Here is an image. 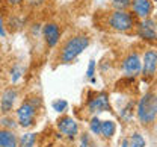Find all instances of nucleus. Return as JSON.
Instances as JSON below:
<instances>
[{"instance_id":"obj_8","label":"nucleus","mask_w":157,"mask_h":147,"mask_svg":"<svg viewBox=\"0 0 157 147\" xmlns=\"http://www.w3.org/2000/svg\"><path fill=\"white\" fill-rule=\"evenodd\" d=\"M156 67H157V53L156 50H148L144 56V76L147 77H153L156 73Z\"/></svg>"},{"instance_id":"obj_11","label":"nucleus","mask_w":157,"mask_h":147,"mask_svg":"<svg viewBox=\"0 0 157 147\" xmlns=\"http://www.w3.org/2000/svg\"><path fill=\"white\" fill-rule=\"evenodd\" d=\"M110 108L109 105V99L106 94H98L97 97L91 99L88 103V109L91 112H101V111H107Z\"/></svg>"},{"instance_id":"obj_2","label":"nucleus","mask_w":157,"mask_h":147,"mask_svg":"<svg viewBox=\"0 0 157 147\" xmlns=\"http://www.w3.org/2000/svg\"><path fill=\"white\" fill-rule=\"evenodd\" d=\"M157 115V99H156V93L150 91L147 93L137 106V117H139V121L142 125H151L154 120H156Z\"/></svg>"},{"instance_id":"obj_12","label":"nucleus","mask_w":157,"mask_h":147,"mask_svg":"<svg viewBox=\"0 0 157 147\" xmlns=\"http://www.w3.org/2000/svg\"><path fill=\"white\" fill-rule=\"evenodd\" d=\"M15 99H17V91L12 89V88L6 89V91L3 93V96H2V102H0L2 111H3V112H9V111L12 109V106H14Z\"/></svg>"},{"instance_id":"obj_20","label":"nucleus","mask_w":157,"mask_h":147,"mask_svg":"<svg viewBox=\"0 0 157 147\" xmlns=\"http://www.w3.org/2000/svg\"><path fill=\"white\" fill-rule=\"evenodd\" d=\"M94 71H95V61H91V62H89V67H88V76L92 77V76H94Z\"/></svg>"},{"instance_id":"obj_4","label":"nucleus","mask_w":157,"mask_h":147,"mask_svg":"<svg viewBox=\"0 0 157 147\" xmlns=\"http://www.w3.org/2000/svg\"><path fill=\"white\" fill-rule=\"evenodd\" d=\"M39 108V99H29L24 100L21 106L17 111V117H18V123L20 126L23 127H29L36 118V112Z\"/></svg>"},{"instance_id":"obj_24","label":"nucleus","mask_w":157,"mask_h":147,"mask_svg":"<svg viewBox=\"0 0 157 147\" xmlns=\"http://www.w3.org/2000/svg\"><path fill=\"white\" fill-rule=\"evenodd\" d=\"M21 2H23V0H8L9 5H20Z\"/></svg>"},{"instance_id":"obj_10","label":"nucleus","mask_w":157,"mask_h":147,"mask_svg":"<svg viewBox=\"0 0 157 147\" xmlns=\"http://www.w3.org/2000/svg\"><path fill=\"white\" fill-rule=\"evenodd\" d=\"M58 127L60 133L67 135L68 138H74L77 135V123L71 117H62L58 121Z\"/></svg>"},{"instance_id":"obj_17","label":"nucleus","mask_w":157,"mask_h":147,"mask_svg":"<svg viewBox=\"0 0 157 147\" xmlns=\"http://www.w3.org/2000/svg\"><path fill=\"white\" fill-rule=\"evenodd\" d=\"M130 3H132V0H112V5L118 9H125L130 6Z\"/></svg>"},{"instance_id":"obj_25","label":"nucleus","mask_w":157,"mask_h":147,"mask_svg":"<svg viewBox=\"0 0 157 147\" xmlns=\"http://www.w3.org/2000/svg\"><path fill=\"white\" fill-rule=\"evenodd\" d=\"M122 147H128V143H127V141H125V143H124V144H122Z\"/></svg>"},{"instance_id":"obj_26","label":"nucleus","mask_w":157,"mask_h":147,"mask_svg":"<svg viewBox=\"0 0 157 147\" xmlns=\"http://www.w3.org/2000/svg\"><path fill=\"white\" fill-rule=\"evenodd\" d=\"M0 18H2V9H0Z\"/></svg>"},{"instance_id":"obj_23","label":"nucleus","mask_w":157,"mask_h":147,"mask_svg":"<svg viewBox=\"0 0 157 147\" xmlns=\"http://www.w3.org/2000/svg\"><path fill=\"white\" fill-rule=\"evenodd\" d=\"M89 144H88V137L86 135H83L82 137V147H88Z\"/></svg>"},{"instance_id":"obj_19","label":"nucleus","mask_w":157,"mask_h":147,"mask_svg":"<svg viewBox=\"0 0 157 147\" xmlns=\"http://www.w3.org/2000/svg\"><path fill=\"white\" fill-rule=\"evenodd\" d=\"M100 126H101V121L98 120L97 117H94V118L91 120V130H92L94 133L100 135Z\"/></svg>"},{"instance_id":"obj_16","label":"nucleus","mask_w":157,"mask_h":147,"mask_svg":"<svg viewBox=\"0 0 157 147\" xmlns=\"http://www.w3.org/2000/svg\"><path fill=\"white\" fill-rule=\"evenodd\" d=\"M128 146H130V147H144V146H145V141H144V138H142L139 133H133Z\"/></svg>"},{"instance_id":"obj_14","label":"nucleus","mask_w":157,"mask_h":147,"mask_svg":"<svg viewBox=\"0 0 157 147\" xmlns=\"http://www.w3.org/2000/svg\"><path fill=\"white\" fill-rule=\"evenodd\" d=\"M117 130V126L113 121H101V126H100V133H103V137L106 138H110Z\"/></svg>"},{"instance_id":"obj_22","label":"nucleus","mask_w":157,"mask_h":147,"mask_svg":"<svg viewBox=\"0 0 157 147\" xmlns=\"http://www.w3.org/2000/svg\"><path fill=\"white\" fill-rule=\"evenodd\" d=\"M42 2H44V0H29V3H30L32 6H38V5H42Z\"/></svg>"},{"instance_id":"obj_3","label":"nucleus","mask_w":157,"mask_h":147,"mask_svg":"<svg viewBox=\"0 0 157 147\" xmlns=\"http://www.w3.org/2000/svg\"><path fill=\"white\" fill-rule=\"evenodd\" d=\"M107 24L117 32H130L135 27V18L125 9H117L107 15Z\"/></svg>"},{"instance_id":"obj_18","label":"nucleus","mask_w":157,"mask_h":147,"mask_svg":"<svg viewBox=\"0 0 157 147\" xmlns=\"http://www.w3.org/2000/svg\"><path fill=\"white\" fill-rule=\"evenodd\" d=\"M67 106H68V102H67V100H60V99H59V100H55V102H53V108H55L58 112L65 111Z\"/></svg>"},{"instance_id":"obj_13","label":"nucleus","mask_w":157,"mask_h":147,"mask_svg":"<svg viewBox=\"0 0 157 147\" xmlns=\"http://www.w3.org/2000/svg\"><path fill=\"white\" fill-rule=\"evenodd\" d=\"M0 147H18V140L11 130H0Z\"/></svg>"},{"instance_id":"obj_7","label":"nucleus","mask_w":157,"mask_h":147,"mask_svg":"<svg viewBox=\"0 0 157 147\" xmlns=\"http://www.w3.org/2000/svg\"><path fill=\"white\" fill-rule=\"evenodd\" d=\"M137 34L139 37H142L144 40L148 41H156V21L148 18H144V21L139 24L137 27Z\"/></svg>"},{"instance_id":"obj_5","label":"nucleus","mask_w":157,"mask_h":147,"mask_svg":"<svg viewBox=\"0 0 157 147\" xmlns=\"http://www.w3.org/2000/svg\"><path fill=\"white\" fill-rule=\"evenodd\" d=\"M42 37L47 42L48 49H53L56 44L59 42V38H60V27H59L58 23H47L42 29Z\"/></svg>"},{"instance_id":"obj_6","label":"nucleus","mask_w":157,"mask_h":147,"mask_svg":"<svg viewBox=\"0 0 157 147\" xmlns=\"http://www.w3.org/2000/svg\"><path fill=\"white\" fill-rule=\"evenodd\" d=\"M142 70L140 58L137 53H130L122 62V73L125 76H137Z\"/></svg>"},{"instance_id":"obj_21","label":"nucleus","mask_w":157,"mask_h":147,"mask_svg":"<svg viewBox=\"0 0 157 147\" xmlns=\"http://www.w3.org/2000/svg\"><path fill=\"white\" fill-rule=\"evenodd\" d=\"M0 35L2 37H6V30H5V27H3V20L0 18Z\"/></svg>"},{"instance_id":"obj_1","label":"nucleus","mask_w":157,"mask_h":147,"mask_svg":"<svg viewBox=\"0 0 157 147\" xmlns=\"http://www.w3.org/2000/svg\"><path fill=\"white\" fill-rule=\"evenodd\" d=\"M89 37L86 34H77L73 35L71 38H68L67 41L60 46L59 50V62L60 64H67L71 62L73 59H76L78 55L89 46Z\"/></svg>"},{"instance_id":"obj_9","label":"nucleus","mask_w":157,"mask_h":147,"mask_svg":"<svg viewBox=\"0 0 157 147\" xmlns=\"http://www.w3.org/2000/svg\"><path fill=\"white\" fill-rule=\"evenodd\" d=\"M133 6V11L139 18H148L153 12V5L150 0H132L130 3Z\"/></svg>"},{"instance_id":"obj_15","label":"nucleus","mask_w":157,"mask_h":147,"mask_svg":"<svg viewBox=\"0 0 157 147\" xmlns=\"http://www.w3.org/2000/svg\"><path fill=\"white\" fill-rule=\"evenodd\" d=\"M36 141V135L35 133H24L20 140V147H33Z\"/></svg>"}]
</instances>
